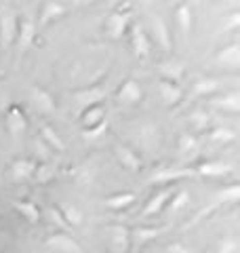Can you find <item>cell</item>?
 <instances>
[{
  "label": "cell",
  "instance_id": "1",
  "mask_svg": "<svg viewBox=\"0 0 240 253\" xmlns=\"http://www.w3.org/2000/svg\"><path fill=\"white\" fill-rule=\"evenodd\" d=\"M32 34H34V28H32V23L26 17L15 19V36H17L21 46H28V42L32 41Z\"/></svg>",
  "mask_w": 240,
  "mask_h": 253
},
{
  "label": "cell",
  "instance_id": "2",
  "mask_svg": "<svg viewBox=\"0 0 240 253\" xmlns=\"http://www.w3.org/2000/svg\"><path fill=\"white\" fill-rule=\"evenodd\" d=\"M15 38V19L9 13H0V41L9 42Z\"/></svg>",
  "mask_w": 240,
  "mask_h": 253
},
{
  "label": "cell",
  "instance_id": "3",
  "mask_svg": "<svg viewBox=\"0 0 240 253\" xmlns=\"http://www.w3.org/2000/svg\"><path fill=\"white\" fill-rule=\"evenodd\" d=\"M51 245L55 249H61V251H66V253H78V245L70 239L68 234H55L53 239H51Z\"/></svg>",
  "mask_w": 240,
  "mask_h": 253
},
{
  "label": "cell",
  "instance_id": "4",
  "mask_svg": "<svg viewBox=\"0 0 240 253\" xmlns=\"http://www.w3.org/2000/svg\"><path fill=\"white\" fill-rule=\"evenodd\" d=\"M139 97H141L139 84L135 81H126L122 84V89H120V99H122V101H137Z\"/></svg>",
  "mask_w": 240,
  "mask_h": 253
},
{
  "label": "cell",
  "instance_id": "5",
  "mask_svg": "<svg viewBox=\"0 0 240 253\" xmlns=\"http://www.w3.org/2000/svg\"><path fill=\"white\" fill-rule=\"evenodd\" d=\"M133 201H135V196H133V194H118V196H112V199H108L106 205L118 211V209H124L126 205H131Z\"/></svg>",
  "mask_w": 240,
  "mask_h": 253
},
{
  "label": "cell",
  "instance_id": "6",
  "mask_svg": "<svg viewBox=\"0 0 240 253\" xmlns=\"http://www.w3.org/2000/svg\"><path fill=\"white\" fill-rule=\"evenodd\" d=\"M169 196H171V192H162V194H158L156 199L152 201V203L148 205V207H146V213H148V215H150V213H156V211L162 209V207H164V203L169 201Z\"/></svg>",
  "mask_w": 240,
  "mask_h": 253
},
{
  "label": "cell",
  "instance_id": "7",
  "mask_svg": "<svg viewBox=\"0 0 240 253\" xmlns=\"http://www.w3.org/2000/svg\"><path fill=\"white\" fill-rule=\"evenodd\" d=\"M17 209H19L30 221H36V219H38V209H36V205H32V203H17Z\"/></svg>",
  "mask_w": 240,
  "mask_h": 253
},
{
  "label": "cell",
  "instance_id": "8",
  "mask_svg": "<svg viewBox=\"0 0 240 253\" xmlns=\"http://www.w3.org/2000/svg\"><path fill=\"white\" fill-rule=\"evenodd\" d=\"M135 49H137V53L141 55H146L148 53V41H146V36H143V32L141 30H135Z\"/></svg>",
  "mask_w": 240,
  "mask_h": 253
},
{
  "label": "cell",
  "instance_id": "9",
  "mask_svg": "<svg viewBox=\"0 0 240 253\" xmlns=\"http://www.w3.org/2000/svg\"><path fill=\"white\" fill-rule=\"evenodd\" d=\"M9 121H11V125L15 126V129H23V125H26V118H23V114L19 112L17 108H11V112H9Z\"/></svg>",
  "mask_w": 240,
  "mask_h": 253
},
{
  "label": "cell",
  "instance_id": "10",
  "mask_svg": "<svg viewBox=\"0 0 240 253\" xmlns=\"http://www.w3.org/2000/svg\"><path fill=\"white\" fill-rule=\"evenodd\" d=\"M112 26H110V30H112V34H114V36H120V32H122L124 30V19H122V15H114V17H112Z\"/></svg>",
  "mask_w": 240,
  "mask_h": 253
},
{
  "label": "cell",
  "instance_id": "11",
  "mask_svg": "<svg viewBox=\"0 0 240 253\" xmlns=\"http://www.w3.org/2000/svg\"><path fill=\"white\" fill-rule=\"evenodd\" d=\"M42 135H44L46 139H49V141H51V146H55V148H57V150H63V146H61V141H59V137H57V135H53V131L49 129V126H44V129H42Z\"/></svg>",
  "mask_w": 240,
  "mask_h": 253
},
{
  "label": "cell",
  "instance_id": "12",
  "mask_svg": "<svg viewBox=\"0 0 240 253\" xmlns=\"http://www.w3.org/2000/svg\"><path fill=\"white\" fill-rule=\"evenodd\" d=\"M162 89H164V95L166 97H173V99H177V86H173L169 81H162Z\"/></svg>",
  "mask_w": 240,
  "mask_h": 253
},
{
  "label": "cell",
  "instance_id": "13",
  "mask_svg": "<svg viewBox=\"0 0 240 253\" xmlns=\"http://www.w3.org/2000/svg\"><path fill=\"white\" fill-rule=\"evenodd\" d=\"M179 17H181V23H183V28H186V30H190V13H188V9H181L179 11Z\"/></svg>",
  "mask_w": 240,
  "mask_h": 253
},
{
  "label": "cell",
  "instance_id": "14",
  "mask_svg": "<svg viewBox=\"0 0 240 253\" xmlns=\"http://www.w3.org/2000/svg\"><path fill=\"white\" fill-rule=\"evenodd\" d=\"M213 137H219V139H232L234 135H232L230 131H215V133H213Z\"/></svg>",
  "mask_w": 240,
  "mask_h": 253
}]
</instances>
